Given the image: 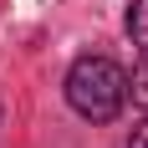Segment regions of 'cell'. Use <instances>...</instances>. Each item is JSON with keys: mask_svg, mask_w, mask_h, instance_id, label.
<instances>
[{"mask_svg": "<svg viewBox=\"0 0 148 148\" xmlns=\"http://www.w3.org/2000/svg\"><path fill=\"white\" fill-rule=\"evenodd\" d=\"M66 102L87 123H112L128 102V72L107 56H77L66 72Z\"/></svg>", "mask_w": 148, "mask_h": 148, "instance_id": "6da1fadb", "label": "cell"}, {"mask_svg": "<svg viewBox=\"0 0 148 148\" xmlns=\"http://www.w3.org/2000/svg\"><path fill=\"white\" fill-rule=\"evenodd\" d=\"M128 36L138 46H148V0H133L128 5Z\"/></svg>", "mask_w": 148, "mask_h": 148, "instance_id": "7a4b0ae2", "label": "cell"}, {"mask_svg": "<svg viewBox=\"0 0 148 148\" xmlns=\"http://www.w3.org/2000/svg\"><path fill=\"white\" fill-rule=\"evenodd\" d=\"M128 92H133L138 107H148V46H143V56H138V72H133V82H128Z\"/></svg>", "mask_w": 148, "mask_h": 148, "instance_id": "3957f363", "label": "cell"}, {"mask_svg": "<svg viewBox=\"0 0 148 148\" xmlns=\"http://www.w3.org/2000/svg\"><path fill=\"white\" fill-rule=\"evenodd\" d=\"M128 148H148V123H138L133 138H128Z\"/></svg>", "mask_w": 148, "mask_h": 148, "instance_id": "277c9868", "label": "cell"}]
</instances>
